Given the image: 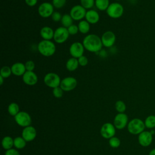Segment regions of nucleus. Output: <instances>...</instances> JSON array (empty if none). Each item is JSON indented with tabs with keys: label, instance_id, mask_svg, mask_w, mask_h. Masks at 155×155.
Returning <instances> with one entry per match:
<instances>
[{
	"label": "nucleus",
	"instance_id": "f257e3e1",
	"mask_svg": "<svg viewBox=\"0 0 155 155\" xmlns=\"http://www.w3.org/2000/svg\"><path fill=\"white\" fill-rule=\"evenodd\" d=\"M85 49L92 53L99 51L103 46L101 38L95 34H90L86 36L82 41Z\"/></svg>",
	"mask_w": 155,
	"mask_h": 155
},
{
	"label": "nucleus",
	"instance_id": "f03ea898",
	"mask_svg": "<svg viewBox=\"0 0 155 155\" xmlns=\"http://www.w3.org/2000/svg\"><path fill=\"white\" fill-rule=\"evenodd\" d=\"M39 52L45 57H49L54 54L56 51L54 44L49 40H42L38 45Z\"/></svg>",
	"mask_w": 155,
	"mask_h": 155
},
{
	"label": "nucleus",
	"instance_id": "7ed1b4c3",
	"mask_svg": "<svg viewBox=\"0 0 155 155\" xmlns=\"http://www.w3.org/2000/svg\"><path fill=\"white\" fill-rule=\"evenodd\" d=\"M145 125L144 121L139 118L131 119L127 125V129L130 133L134 135H139L145 130Z\"/></svg>",
	"mask_w": 155,
	"mask_h": 155
},
{
	"label": "nucleus",
	"instance_id": "20e7f679",
	"mask_svg": "<svg viewBox=\"0 0 155 155\" xmlns=\"http://www.w3.org/2000/svg\"><path fill=\"white\" fill-rule=\"evenodd\" d=\"M124 11V9L122 5L118 2H113L109 5L106 12L110 18L117 19L122 16Z\"/></svg>",
	"mask_w": 155,
	"mask_h": 155
},
{
	"label": "nucleus",
	"instance_id": "39448f33",
	"mask_svg": "<svg viewBox=\"0 0 155 155\" xmlns=\"http://www.w3.org/2000/svg\"><path fill=\"white\" fill-rule=\"evenodd\" d=\"M155 133L154 130L143 131L138 135V142L143 147L150 146L153 140V134Z\"/></svg>",
	"mask_w": 155,
	"mask_h": 155
},
{
	"label": "nucleus",
	"instance_id": "423d86ee",
	"mask_svg": "<svg viewBox=\"0 0 155 155\" xmlns=\"http://www.w3.org/2000/svg\"><path fill=\"white\" fill-rule=\"evenodd\" d=\"M44 82L47 87L54 88L60 86L61 80L58 74L51 72L45 75Z\"/></svg>",
	"mask_w": 155,
	"mask_h": 155
},
{
	"label": "nucleus",
	"instance_id": "0eeeda50",
	"mask_svg": "<svg viewBox=\"0 0 155 155\" xmlns=\"http://www.w3.org/2000/svg\"><path fill=\"white\" fill-rule=\"evenodd\" d=\"M69 33L67 28L64 27H60L54 30L53 39L58 44H62L65 42L69 37Z\"/></svg>",
	"mask_w": 155,
	"mask_h": 155
},
{
	"label": "nucleus",
	"instance_id": "6e6552de",
	"mask_svg": "<svg viewBox=\"0 0 155 155\" xmlns=\"http://www.w3.org/2000/svg\"><path fill=\"white\" fill-rule=\"evenodd\" d=\"M15 119L17 124L22 127L30 126L31 123V118L30 114L25 111H19L15 116Z\"/></svg>",
	"mask_w": 155,
	"mask_h": 155
},
{
	"label": "nucleus",
	"instance_id": "1a4fd4ad",
	"mask_svg": "<svg viewBox=\"0 0 155 155\" xmlns=\"http://www.w3.org/2000/svg\"><path fill=\"white\" fill-rule=\"evenodd\" d=\"M86 13V9L81 5H76L71 8L70 15L73 20L81 21L85 17Z\"/></svg>",
	"mask_w": 155,
	"mask_h": 155
},
{
	"label": "nucleus",
	"instance_id": "9d476101",
	"mask_svg": "<svg viewBox=\"0 0 155 155\" xmlns=\"http://www.w3.org/2000/svg\"><path fill=\"white\" fill-rule=\"evenodd\" d=\"M54 12V7L52 4L47 2L42 3L38 8L39 15L44 18L51 16Z\"/></svg>",
	"mask_w": 155,
	"mask_h": 155
},
{
	"label": "nucleus",
	"instance_id": "9b49d317",
	"mask_svg": "<svg viewBox=\"0 0 155 155\" xmlns=\"http://www.w3.org/2000/svg\"><path fill=\"white\" fill-rule=\"evenodd\" d=\"M78 84V81L73 77H66L61 80L60 87L65 91H70L74 90Z\"/></svg>",
	"mask_w": 155,
	"mask_h": 155
},
{
	"label": "nucleus",
	"instance_id": "f8f14e48",
	"mask_svg": "<svg viewBox=\"0 0 155 155\" xmlns=\"http://www.w3.org/2000/svg\"><path fill=\"white\" fill-rule=\"evenodd\" d=\"M84 49L85 48L82 43L80 42H75L70 45L69 51L73 58L78 59L79 57L83 56Z\"/></svg>",
	"mask_w": 155,
	"mask_h": 155
},
{
	"label": "nucleus",
	"instance_id": "ddd939ff",
	"mask_svg": "<svg viewBox=\"0 0 155 155\" xmlns=\"http://www.w3.org/2000/svg\"><path fill=\"white\" fill-rule=\"evenodd\" d=\"M128 124V117L124 113H118L116 115L114 119V125L115 128L119 130H122L127 126Z\"/></svg>",
	"mask_w": 155,
	"mask_h": 155
},
{
	"label": "nucleus",
	"instance_id": "4468645a",
	"mask_svg": "<svg viewBox=\"0 0 155 155\" xmlns=\"http://www.w3.org/2000/svg\"><path fill=\"white\" fill-rule=\"evenodd\" d=\"M114 125L112 124L107 122L104 124L101 128V134L105 139H110L113 137L116 133V129Z\"/></svg>",
	"mask_w": 155,
	"mask_h": 155
},
{
	"label": "nucleus",
	"instance_id": "2eb2a0df",
	"mask_svg": "<svg viewBox=\"0 0 155 155\" xmlns=\"http://www.w3.org/2000/svg\"><path fill=\"white\" fill-rule=\"evenodd\" d=\"M101 38L103 46L107 48L113 46L116 41L115 34L111 31H107L104 32Z\"/></svg>",
	"mask_w": 155,
	"mask_h": 155
},
{
	"label": "nucleus",
	"instance_id": "dca6fc26",
	"mask_svg": "<svg viewBox=\"0 0 155 155\" xmlns=\"http://www.w3.org/2000/svg\"><path fill=\"white\" fill-rule=\"evenodd\" d=\"M38 76L33 71H26L22 76L23 82L28 85H34L38 82Z\"/></svg>",
	"mask_w": 155,
	"mask_h": 155
},
{
	"label": "nucleus",
	"instance_id": "f3484780",
	"mask_svg": "<svg viewBox=\"0 0 155 155\" xmlns=\"http://www.w3.org/2000/svg\"><path fill=\"white\" fill-rule=\"evenodd\" d=\"M36 136V130L32 126H28L24 127L22 132V137L26 142H30L33 140Z\"/></svg>",
	"mask_w": 155,
	"mask_h": 155
},
{
	"label": "nucleus",
	"instance_id": "a211bd4d",
	"mask_svg": "<svg viewBox=\"0 0 155 155\" xmlns=\"http://www.w3.org/2000/svg\"><path fill=\"white\" fill-rule=\"evenodd\" d=\"M12 74L16 76H23L26 71L25 64L22 62H16L13 64L11 67Z\"/></svg>",
	"mask_w": 155,
	"mask_h": 155
},
{
	"label": "nucleus",
	"instance_id": "6ab92c4d",
	"mask_svg": "<svg viewBox=\"0 0 155 155\" xmlns=\"http://www.w3.org/2000/svg\"><path fill=\"white\" fill-rule=\"evenodd\" d=\"M99 15L94 10H89L87 12L85 15V19L90 24H94L99 21Z\"/></svg>",
	"mask_w": 155,
	"mask_h": 155
},
{
	"label": "nucleus",
	"instance_id": "aec40b11",
	"mask_svg": "<svg viewBox=\"0 0 155 155\" xmlns=\"http://www.w3.org/2000/svg\"><path fill=\"white\" fill-rule=\"evenodd\" d=\"M54 33V31H53V30L51 27L48 26H45L42 27L40 31V35L44 40L50 41L51 39L53 38Z\"/></svg>",
	"mask_w": 155,
	"mask_h": 155
},
{
	"label": "nucleus",
	"instance_id": "412c9836",
	"mask_svg": "<svg viewBox=\"0 0 155 155\" xmlns=\"http://www.w3.org/2000/svg\"><path fill=\"white\" fill-rule=\"evenodd\" d=\"M79 65V64L78 59L73 57L68 59L65 64L66 68L70 71H73L76 70L78 68Z\"/></svg>",
	"mask_w": 155,
	"mask_h": 155
},
{
	"label": "nucleus",
	"instance_id": "4be33fe9",
	"mask_svg": "<svg viewBox=\"0 0 155 155\" xmlns=\"http://www.w3.org/2000/svg\"><path fill=\"white\" fill-rule=\"evenodd\" d=\"M79 31L82 34H86L89 32L90 29V23L86 20H81L78 25Z\"/></svg>",
	"mask_w": 155,
	"mask_h": 155
},
{
	"label": "nucleus",
	"instance_id": "5701e85b",
	"mask_svg": "<svg viewBox=\"0 0 155 155\" xmlns=\"http://www.w3.org/2000/svg\"><path fill=\"white\" fill-rule=\"evenodd\" d=\"M2 146L6 150L11 149L14 146V139L10 136H5L2 140Z\"/></svg>",
	"mask_w": 155,
	"mask_h": 155
},
{
	"label": "nucleus",
	"instance_id": "b1692460",
	"mask_svg": "<svg viewBox=\"0 0 155 155\" xmlns=\"http://www.w3.org/2000/svg\"><path fill=\"white\" fill-rule=\"evenodd\" d=\"M144 124L145 128L154 129L155 128V115L151 114L148 116L144 120Z\"/></svg>",
	"mask_w": 155,
	"mask_h": 155
},
{
	"label": "nucleus",
	"instance_id": "393cba45",
	"mask_svg": "<svg viewBox=\"0 0 155 155\" xmlns=\"http://www.w3.org/2000/svg\"><path fill=\"white\" fill-rule=\"evenodd\" d=\"M110 4L109 0H95L96 7L101 11L107 10Z\"/></svg>",
	"mask_w": 155,
	"mask_h": 155
},
{
	"label": "nucleus",
	"instance_id": "a878e982",
	"mask_svg": "<svg viewBox=\"0 0 155 155\" xmlns=\"http://www.w3.org/2000/svg\"><path fill=\"white\" fill-rule=\"evenodd\" d=\"M61 24L62 25L63 27H65V28H68L70 25H71L73 22V19L71 18V16H70V15L68 14H65L62 16V19H61Z\"/></svg>",
	"mask_w": 155,
	"mask_h": 155
},
{
	"label": "nucleus",
	"instance_id": "bb28decb",
	"mask_svg": "<svg viewBox=\"0 0 155 155\" xmlns=\"http://www.w3.org/2000/svg\"><path fill=\"white\" fill-rule=\"evenodd\" d=\"M8 112L10 115L15 116L19 113V105L15 102H12L10 104V105L8 107Z\"/></svg>",
	"mask_w": 155,
	"mask_h": 155
},
{
	"label": "nucleus",
	"instance_id": "cd10ccee",
	"mask_svg": "<svg viewBox=\"0 0 155 155\" xmlns=\"http://www.w3.org/2000/svg\"><path fill=\"white\" fill-rule=\"evenodd\" d=\"M26 141L22 137H16L14 139V146L17 149H22L25 147Z\"/></svg>",
	"mask_w": 155,
	"mask_h": 155
},
{
	"label": "nucleus",
	"instance_id": "c85d7f7f",
	"mask_svg": "<svg viewBox=\"0 0 155 155\" xmlns=\"http://www.w3.org/2000/svg\"><path fill=\"white\" fill-rule=\"evenodd\" d=\"M12 74L11 67L7 65L3 66L0 70V75L4 78H7Z\"/></svg>",
	"mask_w": 155,
	"mask_h": 155
},
{
	"label": "nucleus",
	"instance_id": "c756f323",
	"mask_svg": "<svg viewBox=\"0 0 155 155\" xmlns=\"http://www.w3.org/2000/svg\"><path fill=\"white\" fill-rule=\"evenodd\" d=\"M115 108L119 113H124L126 110V105L122 101H117L115 103Z\"/></svg>",
	"mask_w": 155,
	"mask_h": 155
},
{
	"label": "nucleus",
	"instance_id": "7c9ffc66",
	"mask_svg": "<svg viewBox=\"0 0 155 155\" xmlns=\"http://www.w3.org/2000/svg\"><path fill=\"white\" fill-rule=\"evenodd\" d=\"M81 5L85 9H90L95 4V0H80Z\"/></svg>",
	"mask_w": 155,
	"mask_h": 155
},
{
	"label": "nucleus",
	"instance_id": "2f4dec72",
	"mask_svg": "<svg viewBox=\"0 0 155 155\" xmlns=\"http://www.w3.org/2000/svg\"><path fill=\"white\" fill-rule=\"evenodd\" d=\"M109 145L112 148H118L120 145V140L118 137L113 136L109 139Z\"/></svg>",
	"mask_w": 155,
	"mask_h": 155
},
{
	"label": "nucleus",
	"instance_id": "473e14b6",
	"mask_svg": "<svg viewBox=\"0 0 155 155\" xmlns=\"http://www.w3.org/2000/svg\"><path fill=\"white\" fill-rule=\"evenodd\" d=\"M64 90L61 88V87H58L53 88V94L56 98H61L63 96Z\"/></svg>",
	"mask_w": 155,
	"mask_h": 155
},
{
	"label": "nucleus",
	"instance_id": "72a5a7b5",
	"mask_svg": "<svg viewBox=\"0 0 155 155\" xmlns=\"http://www.w3.org/2000/svg\"><path fill=\"white\" fill-rule=\"evenodd\" d=\"M66 1L67 0H52V4L56 8H61L65 5Z\"/></svg>",
	"mask_w": 155,
	"mask_h": 155
},
{
	"label": "nucleus",
	"instance_id": "f704fd0d",
	"mask_svg": "<svg viewBox=\"0 0 155 155\" xmlns=\"http://www.w3.org/2000/svg\"><path fill=\"white\" fill-rule=\"evenodd\" d=\"M67 30H68L69 34L71 35H76L79 31L78 27V25H76L75 24H72L71 25H70L68 28H67Z\"/></svg>",
	"mask_w": 155,
	"mask_h": 155
},
{
	"label": "nucleus",
	"instance_id": "c9c22d12",
	"mask_svg": "<svg viewBox=\"0 0 155 155\" xmlns=\"http://www.w3.org/2000/svg\"><path fill=\"white\" fill-rule=\"evenodd\" d=\"M26 71H33L35 68V64L33 61H27L25 64Z\"/></svg>",
	"mask_w": 155,
	"mask_h": 155
},
{
	"label": "nucleus",
	"instance_id": "e433bc0d",
	"mask_svg": "<svg viewBox=\"0 0 155 155\" xmlns=\"http://www.w3.org/2000/svg\"><path fill=\"white\" fill-rule=\"evenodd\" d=\"M78 62H79V65L81 66H82V67H85L87 65L88 62V58L85 56H82L81 57H79L78 59Z\"/></svg>",
	"mask_w": 155,
	"mask_h": 155
},
{
	"label": "nucleus",
	"instance_id": "4c0bfd02",
	"mask_svg": "<svg viewBox=\"0 0 155 155\" xmlns=\"http://www.w3.org/2000/svg\"><path fill=\"white\" fill-rule=\"evenodd\" d=\"M62 15H61V13L58 12H54L51 15V19L54 22H58L61 21L62 19Z\"/></svg>",
	"mask_w": 155,
	"mask_h": 155
},
{
	"label": "nucleus",
	"instance_id": "58836bf2",
	"mask_svg": "<svg viewBox=\"0 0 155 155\" xmlns=\"http://www.w3.org/2000/svg\"><path fill=\"white\" fill-rule=\"evenodd\" d=\"M5 155H20V154L18 150L11 148L6 150L5 153Z\"/></svg>",
	"mask_w": 155,
	"mask_h": 155
},
{
	"label": "nucleus",
	"instance_id": "ea45409f",
	"mask_svg": "<svg viewBox=\"0 0 155 155\" xmlns=\"http://www.w3.org/2000/svg\"><path fill=\"white\" fill-rule=\"evenodd\" d=\"M25 2L27 5L30 7H33L37 4L38 0H25Z\"/></svg>",
	"mask_w": 155,
	"mask_h": 155
},
{
	"label": "nucleus",
	"instance_id": "a19ab883",
	"mask_svg": "<svg viewBox=\"0 0 155 155\" xmlns=\"http://www.w3.org/2000/svg\"><path fill=\"white\" fill-rule=\"evenodd\" d=\"M148 155H155V148L151 149V150L150 151Z\"/></svg>",
	"mask_w": 155,
	"mask_h": 155
},
{
	"label": "nucleus",
	"instance_id": "79ce46f5",
	"mask_svg": "<svg viewBox=\"0 0 155 155\" xmlns=\"http://www.w3.org/2000/svg\"><path fill=\"white\" fill-rule=\"evenodd\" d=\"M4 78L2 77V76H1V75H0V85H2V84H3V82H4Z\"/></svg>",
	"mask_w": 155,
	"mask_h": 155
},
{
	"label": "nucleus",
	"instance_id": "37998d69",
	"mask_svg": "<svg viewBox=\"0 0 155 155\" xmlns=\"http://www.w3.org/2000/svg\"><path fill=\"white\" fill-rule=\"evenodd\" d=\"M154 132H155V128H154Z\"/></svg>",
	"mask_w": 155,
	"mask_h": 155
},
{
	"label": "nucleus",
	"instance_id": "c03bdc74",
	"mask_svg": "<svg viewBox=\"0 0 155 155\" xmlns=\"http://www.w3.org/2000/svg\"><path fill=\"white\" fill-rule=\"evenodd\" d=\"M115 1H120V0H115Z\"/></svg>",
	"mask_w": 155,
	"mask_h": 155
}]
</instances>
